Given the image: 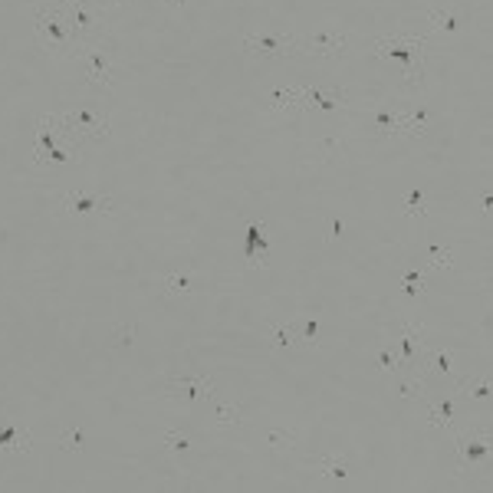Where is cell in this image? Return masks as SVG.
I'll use <instances>...</instances> for the list:
<instances>
[{
    "label": "cell",
    "mask_w": 493,
    "mask_h": 493,
    "mask_svg": "<svg viewBox=\"0 0 493 493\" xmlns=\"http://www.w3.org/2000/svg\"><path fill=\"white\" fill-rule=\"evenodd\" d=\"M36 36L53 53H69V56L79 53V33L69 23L63 7H56V10L53 7H36Z\"/></svg>",
    "instance_id": "cell-1"
},
{
    "label": "cell",
    "mask_w": 493,
    "mask_h": 493,
    "mask_svg": "<svg viewBox=\"0 0 493 493\" xmlns=\"http://www.w3.org/2000/svg\"><path fill=\"white\" fill-rule=\"evenodd\" d=\"M421 46H424V36H382V40H375V50H378V56L382 60H391L398 63V69L404 76H418L421 66H424V53H421Z\"/></svg>",
    "instance_id": "cell-2"
},
{
    "label": "cell",
    "mask_w": 493,
    "mask_h": 493,
    "mask_svg": "<svg viewBox=\"0 0 493 493\" xmlns=\"http://www.w3.org/2000/svg\"><path fill=\"white\" fill-rule=\"evenodd\" d=\"M63 125L79 142H102V138H109V116L99 112V109H92V105H79L73 112H66Z\"/></svg>",
    "instance_id": "cell-3"
},
{
    "label": "cell",
    "mask_w": 493,
    "mask_h": 493,
    "mask_svg": "<svg viewBox=\"0 0 493 493\" xmlns=\"http://www.w3.org/2000/svg\"><path fill=\"white\" fill-rule=\"evenodd\" d=\"M243 50L247 53H260V56H273V60H286V56L299 53V36H289L283 30L247 33L243 36Z\"/></svg>",
    "instance_id": "cell-4"
},
{
    "label": "cell",
    "mask_w": 493,
    "mask_h": 493,
    "mask_svg": "<svg viewBox=\"0 0 493 493\" xmlns=\"http://www.w3.org/2000/svg\"><path fill=\"white\" fill-rule=\"evenodd\" d=\"M76 63H79V69L86 76V83L89 86H112V63L105 56V50L99 46H89V50H83V53H76Z\"/></svg>",
    "instance_id": "cell-5"
},
{
    "label": "cell",
    "mask_w": 493,
    "mask_h": 493,
    "mask_svg": "<svg viewBox=\"0 0 493 493\" xmlns=\"http://www.w3.org/2000/svg\"><path fill=\"white\" fill-rule=\"evenodd\" d=\"M349 36L336 27H322V30L309 36V40H299V53H309V56H342Z\"/></svg>",
    "instance_id": "cell-6"
},
{
    "label": "cell",
    "mask_w": 493,
    "mask_h": 493,
    "mask_svg": "<svg viewBox=\"0 0 493 493\" xmlns=\"http://www.w3.org/2000/svg\"><path fill=\"white\" fill-rule=\"evenodd\" d=\"M345 102V89L336 86H303L299 109H339Z\"/></svg>",
    "instance_id": "cell-7"
},
{
    "label": "cell",
    "mask_w": 493,
    "mask_h": 493,
    "mask_svg": "<svg viewBox=\"0 0 493 493\" xmlns=\"http://www.w3.org/2000/svg\"><path fill=\"white\" fill-rule=\"evenodd\" d=\"M63 208L69 210V214L86 217V214H109L112 201H109V197H102V195H92V191H73V195H66Z\"/></svg>",
    "instance_id": "cell-8"
},
{
    "label": "cell",
    "mask_w": 493,
    "mask_h": 493,
    "mask_svg": "<svg viewBox=\"0 0 493 493\" xmlns=\"http://www.w3.org/2000/svg\"><path fill=\"white\" fill-rule=\"evenodd\" d=\"M171 385L178 391H184V398H210V378L204 372H191V375H175Z\"/></svg>",
    "instance_id": "cell-9"
},
{
    "label": "cell",
    "mask_w": 493,
    "mask_h": 493,
    "mask_svg": "<svg viewBox=\"0 0 493 493\" xmlns=\"http://www.w3.org/2000/svg\"><path fill=\"white\" fill-rule=\"evenodd\" d=\"M299 336H296V322H276L273 326V345L276 349H286V345H296Z\"/></svg>",
    "instance_id": "cell-10"
},
{
    "label": "cell",
    "mask_w": 493,
    "mask_h": 493,
    "mask_svg": "<svg viewBox=\"0 0 493 493\" xmlns=\"http://www.w3.org/2000/svg\"><path fill=\"white\" fill-rule=\"evenodd\" d=\"M319 474L329 480H342L345 477V461L342 457H319Z\"/></svg>",
    "instance_id": "cell-11"
},
{
    "label": "cell",
    "mask_w": 493,
    "mask_h": 493,
    "mask_svg": "<svg viewBox=\"0 0 493 493\" xmlns=\"http://www.w3.org/2000/svg\"><path fill=\"white\" fill-rule=\"evenodd\" d=\"M237 418H240V408L234 402H221V404H217V421H221V424H234Z\"/></svg>",
    "instance_id": "cell-12"
},
{
    "label": "cell",
    "mask_w": 493,
    "mask_h": 493,
    "mask_svg": "<svg viewBox=\"0 0 493 493\" xmlns=\"http://www.w3.org/2000/svg\"><path fill=\"white\" fill-rule=\"evenodd\" d=\"M188 283H191V276H188V273H175L164 293H168V296H181V293H188Z\"/></svg>",
    "instance_id": "cell-13"
},
{
    "label": "cell",
    "mask_w": 493,
    "mask_h": 493,
    "mask_svg": "<svg viewBox=\"0 0 493 493\" xmlns=\"http://www.w3.org/2000/svg\"><path fill=\"white\" fill-rule=\"evenodd\" d=\"M63 448L66 450H79L83 448V431H79V428H66V431H63V441H60Z\"/></svg>",
    "instance_id": "cell-14"
},
{
    "label": "cell",
    "mask_w": 493,
    "mask_h": 493,
    "mask_svg": "<svg viewBox=\"0 0 493 493\" xmlns=\"http://www.w3.org/2000/svg\"><path fill=\"white\" fill-rule=\"evenodd\" d=\"M164 448H168V450H188V437L168 431V434H164Z\"/></svg>",
    "instance_id": "cell-15"
},
{
    "label": "cell",
    "mask_w": 493,
    "mask_h": 493,
    "mask_svg": "<svg viewBox=\"0 0 493 493\" xmlns=\"http://www.w3.org/2000/svg\"><path fill=\"white\" fill-rule=\"evenodd\" d=\"M431 23L437 27V30H454V17L441 14V10H434V14H431Z\"/></svg>",
    "instance_id": "cell-16"
},
{
    "label": "cell",
    "mask_w": 493,
    "mask_h": 493,
    "mask_svg": "<svg viewBox=\"0 0 493 493\" xmlns=\"http://www.w3.org/2000/svg\"><path fill=\"white\" fill-rule=\"evenodd\" d=\"M408 214H411V217L424 214V197H421V191H415V195H411V201H408Z\"/></svg>",
    "instance_id": "cell-17"
},
{
    "label": "cell",
    "mask_w": 493,
    "mask_h": 493,
    "mask_svg": "<svg viewBox=\"0 0 493 493\" xmlns=\"http://www.w3.org/2000/svg\"><path fill=\"white\" fill-rule=\"evenodd\" d=\"M168 3H171V7H181V3H184V0H168Z\"/></svg>",
    "instance_id": "cell-18"
},
{
    "label": "cell",
    "mask_w": 493,
    "mask_h": 493,
    "mask_svg": "<svg viewBox=\"0 0 493 493\" xmlns=\"http://www.w3.org/2000/svg\"><path fill=\"white\" fill-rule=\"evenodd\" d=\"M116 3H125V0H116Z\"/></svg>",
    "instance_id": "cell-19"
}]
</instances>
